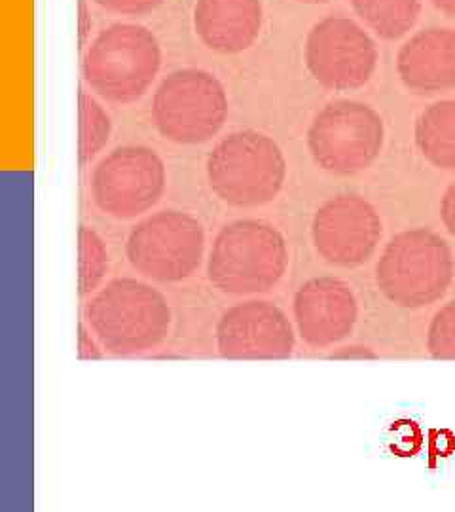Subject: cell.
<instances>
[{
	"mask_svg": "<svg viewBox=\"0 0 455 512\" xmlns=\"http://www.w3.org/2000/svg\"><path fill=\"white\" fill-rule=\"evenodd\" d=\"M86 319L101 346L112 355H141L162 346L171 330V308L152 285L112 279L86 306Z\"/></svg>",
	"mask_w": 455,
	"mask_h": 512,
	"instance_id": "6da1fadb",
	"label": "cell"
},
{
	"mask_svg": "<svg viewBox=\"0 0 455 512\" xmlns=\"http://www.w3.org/2000/svg\"><path fill=\"white\" fill-rule=\"evenodd\" d=\"M289 266L283 234L264 220L243 219L226 224L209 253L207 277L220 293H268Z\"/></svg>",
	"mask_w": 455,
	"mask_h": 512,
	"instance_id": "7a4b0ae2",
	"label": "cell"
},
{
	"mask_svg": "<svg viewBox=\"0 0 455 512\" xmlns=\"http://www.w3.org/2000/svg\"><path fill=\"white\" fill-rule=\"evenodd\" d=\"M84 78L109 103L131 105L145 97L162 69V48L143 25L114 23L91 42Z\"/></svg>",
	"mask_w": 455,
	"mask_h": 512,
	"instance_id": "3957f363",
	"label": "cell"
},
{
	"mask_svg": "<svg viewBox=\"0 0 455 512\" xmlns=\"http://www.w3.org/2000/svg\"><path fill=\"white\" fill-rule=\"evenodd\" d=\"M287 179V160L272 137L243 129L224 137L207 158V181L222 202L241 209L272 203Z\"/></svg>",
	"mask_w": 455,
	"mask_h": 512,
	"instance_id": "277c9868",
	"label": "cell"
},
{
	"mask_svg": "<svg viewBox=\"0 0 455 512\" xmlns=\"http://www.w3.org/2000/svg\"><path fill=\"white\" fill-rule=\"evenodd\" d=\"M454 279V256L448 243L427 228H414L391 239L376 264L383 296L408 310L435 304Z\"/></svg>",
	"mask_w": 455,
	"mask_h": 512,
	"instance_id": "5b68a950",
	"label": "cell"
},
{
	"mask_svg": "<svg viewBox=\"0 0 455 512\" xmlns=\"http://www.w3.org/2000/svg\"><path fill=\"white\" fill-rule=\"evenodd\" d=\"M228 118V95L215 74L179 69L165 76L152 101L160 135L177 145L211 141Z\"/></svg>",
	"mask_w": 455,
	"mask_h": 512,
	"instance_id": "8992f818",
	"label": "cell"
},
{
	"mask_svg": "<svg viewBox=\"0 0 455 512\" xmlns=\"http://www.w3.org/2000/svg\"><path fill=\"white\" fill-rule=\"evenodd\" d=\"M385 141L382 116L361 101H332L308 129L315 164L334 175H357L378 160Z\"/></svg>",
	"mask_w": 455,
	"mask_h": 512,
	"instance_id": "52a82bcc",
	"label": "cell"
},
{
	"mask_svg": "<svg viewBox=\"0 0 455 512\" xmlns=\"http://www.w3.org/2000/svg\"><path fill=\"white\" fill-rule=\"evenodd\" d=\"M205 230L182 211H158L129 234L126 255L133 270L160 283H179L201 266Z\"/></svg>",
	"mask_w": 455,
	"mask_h": 512,
	"instance_id": "ba28073f",
	"label": "cell"
},
{
	"mask_svg": "<svg viewBox=\"0 0 455 512\" xmlns=\"http://www.w3.org/2000/svg\"><path fill=\"white\" fill-rule=\"evenodd\" d=\"M165 183L164 160L156 150L114 148L91 173V196L112 219H135L160 202Z\"/></svg>",
	"mask_w": 455,
	"mask_h": 512,
	"instance_id": "9c48e42d",
	"label": "cell"
},
{
	"mask_svg": "<svg viewBox=\"0 0 455 512\" xmlns=\"http://www.w3.org/2000/svg\"><path fill=\"white\" fill-rule=\"evenodd\" d=\"M306 65L330 92L363 88L378 65V48L363 27L344 16L321 19L306 38Z\"/></svg>",
	"mask_w": 455,
	"mask_h": 512,
	"instance_id": "30bf717a",
	"label": "cell"
},
{
	"mask_svg": "<svg viewBox=\"0 0 455 512\" xmlns=\"http://www.w3.org/2000/svg\"><path fill=\"white\" fill-rule=\"evenodd\" d=\"M382 219L374 205L355 194H340L323 203L311 224L315 251L328 264L361 266L382 239Z\"/></svg>",
	"mask_w": 455,
	"mask_h": 512,
	"instance_id": "8fae6325",
	"label": "cell"
},
{
	"mask_svg": "<svg viewBox=\"0 0 455 512\" xmlns=\"http://www.w3.org/2000/svg\"><path fill=\"white\" fill-rule=\"evenodd\" d=\"M294 344L289 317L268 300L236 304L217 325V348L228 359H285Z\"/></svg>",
	"mask_w": 455,
	"mask_h": 512,
	"instance_id": "7c38bea8",
	"label": "cell"
},
{
	"mask_svg": "<svg viewBox=\"0 0 455 512\" xmlns=\"http://www.w3.org/2000/svg\"><path fill=\"white\" fill-rule=\"evenodd\" d=\"M359 306L344 281L315 277L306 281L294 296V319L298 334L311 348H330L355 329Z\"/></svg>",
	"mask_w": 455,
	"mask_h": 512,
	"instance_id": "4fadbf2b",
	"label": "cell"
},
{
	"mask_svg": "<svg viewBox=\"0 0 455 512\" xmlns=\"http://www.w3.org/2000/svg\"><path fill=\"white\" fill-rule=\"evenodd\" d=\"M397 73L402 84L419 95L455 88V31L431 27L416 33L399 50Z\"/></svg>",
	"mask_w": 455,
	"mask_h": 512,
	"instance_id": "5bb4252c",
	"label": "cell"
},
{
	"mask_svg": "<svg viewBox=\"0 0 455 512\" xmlns=\"http://www.w3.org/2000/svg\"><path fill=\"white\" fill-rule=\"evenodd\" d=\"M194 29L217 54H239L255 44L262 29L260 0H198Z\"/></svg>",
	"mask_w": 455,
	"mask_h": 512,
	"instance_id": "9a60e30c",
	"label": "cell"
},
{
	"mask_svg": "<svg viewBox=\"0 0 455 512\" xmlns=\"http://www.w3.org/2000/svg\"><path fill=\"white\" fill-rule=\"evenodd\" d=\"M416 145L429 164L455 169V99L433 103L419 114Z\"/></svg>",
	"mask_w": 455,
	"mask_h": 512,
	"instance_id": "2e32d148",
	"label": "cell"
},
{
	"mask_svg": "<svg viewBox=\"0 0 455 512\" xmlns=\"http://www.w3.org/2000/svg\"><path fill=\"white\" fill-rule=\"evenodd\" d=\"M364 25L383 40H399L418 23L421 0H351Z\"/></svg>",
	"mask_w": 455,
	"mask_h": 512,
	"instance_id": "e0dca14e",
	"label": "cell"
},
{
	"mask_svg": "<svg viewBox=\"0 0 455 512\" xmlns=\"http://www.w3.org/2000/svg\"><path fill=\"white\" fill-rule=\"evenodd\" d=\"M78 114H80V164L88 165L91 160L107 147L112 122L107 110L88 92L78 95Z\"/></svg>",
	"mask_w": 455,
	"mask_h": 512,
	"instance_id": "ac0fdd59",
	"label": "cell"
},
{
	"mask_svg": "<svg viewBox=\"0 0 455 512\" xmlns=\"http://www.w3.org/2000/svg\"><path fill=\"white\" fill-rule=\"evenodd\" d=\"M78 239H80V243H78L80 294L88 296L101 285V281L109 272V253H107L105 241L88 226L80 228Z\"/></svg>",
	"mask_w": 455,
	"mask_h": 512,
	"instance_id": "d6986e66",
	"label": "cell"
},
{
	"mask_svg": "<svg viewBox=\"0 0 455 512\" xmlns=\"http://www.w3.org/2000/svg\"><path fill=\"white\" fill-rule=\"evenodd\" d=\"M427 349L435 359H455V300L435 313L427 332Z\"/></svg>",
	"mask_w": 455,
	"mask_h": 512,
	"instance_id": "ffe728a7",
	"label": "cell"
},
{
	"mask_svg": "<svg viewBox=\"0 0 455 512\" xmlns=\"http://www.w3.org/2000/svg\"><path fill=\"white\" fill-rule=\"evenodd\" d=\"M97 6L122 14V16H145L164 4V0H93Z\"/></svg>",
	"mask_w": 455,
	"mask_h": 512,
	"instance_id": "44dd1931",
	"label": "cell"
},
{
	"mask_svg": "<svg viewBox=\"0 0 455 512\" xmlns=\"http://www.w3.org/2000/svg\"><path fill=\"white\" fill-rule=\"evenodd\" d=\"M440 219L450 232V236L455 238V183L448 186V190L442 196L440 202Z\"/></svg>",
	"mask_w": 455,
	"mask_h": 512,
	"instance_id": "7402d4cb",
	"label": "cell"
},
{
	"mask_svg": "<svg viewBox=\"0 0 455 512\" xmlns=\"http://www.w3.org/2000/svg\"><path fill=\"white\" fill-rule=\"evenodd\" d=\"M78 29H80V44H84L91 31V16L86 0L78 2Z\"/></svg>",
	"mask_w": 455,
	"mask_h": 512,
	"instance_id": "603a6c76",
	"label": "cell"
},
{
	"mask_svg": "<svg viewBox=\"0 0 455 512\" xmlns=\"http://www.w3.org/2000/svg\"><path fill=\"white\" fill-rule=\"evenodd\" d=\"M80 342H82V351H80V355H82V357H86V359H90V357H99V351L95 348V344L91 342L90 336L86 334V330H82V332H80Z\"/></svg>",
	"mask_w": 455,
	"mask_h": 512,
	"instance_id": "cb8c5ba5",
	"label": "cell"
},
{
	"mask_svg": "<svg viewBox=\"0 0 455 512\" xmlns=\"http://www.w3.org/2000/svg\"><path fill=\"white\" fill-rule=\"evenodd\" d=\"M431 2L442 14H446L448 18H455V0H431Z\"/></svg>",
	"mask_w": 455,
	"mask_h": 512,
	"instance_id": "d4e9b609",
	"label": "cell"
},
{
	"mask_svg": "<svg viewBox=\"0 0 455 512\" xmlns=\"http://www.w3.org/2000/svg\"><path fill=\"white\" fill-rule=\"evenodd\" d=\"M298 2H304V4H325L328 0H298Z\"/></svg>",
	"mask_w": 455,
	"mask_h": 512,
	"instance_id": "484cf974",
	"label": "cell"
}]
</instances>
